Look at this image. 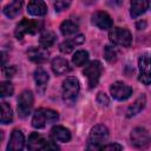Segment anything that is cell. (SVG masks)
Wrapping results in <instances>:
<instances>
[{"label":"cell","instance_id":"obj_1","mask_svg":"<svg viewBox=\"0 0 151 151\" xmlns=\"http://www.w3.org/2000/svg\"><path fill=\"white\" fill-rule=\"evenodd\" d=\"M109 138V130L105 125H96L88 136L87 139V149L88 150H101L104 143Z\"/></svg>","mask_w":151,"mask_h":151},{"label":"cell","instance_id":"obj_2","mask_svg":"<svg viewBox=\"0 0 151 151\" xmlns=\"http://www.w3.org/2000/svg\"><path fill=\"white\" fill-rule=\"evenodd\" d=\"M59 119V114L57 111L51 109H38L32 118V126L35 129H42L47 124L54 123Z\"/></svg>","mask_w":151,"mask_h":151},{"label":"cell","instance_id":"obj_3","mask_svg":"<svg viewBox=\"0 0 151 151\" xmlns=\"http://www.w3.org/2000/svg\"><path fill=\"white\" fill-rule=\"evenodd\" d=\"M79 88V81L73 77H68L63 81V100L65 101V104L73 105L76 103Z\"/></svg>","mask_w":151,"mask_h":151},{"label":"cell","instance_id":"obj_4","mask_svg":"<svg viewBox=\"0 0 151 151\" xmlns=\"http://www.w3.org/2000/svg\"><path fill=\"white\" fill-rule=\"evenodd\" d=\"M109 38L112 44L122 47H130L132 44V34L129 29L122 27H114L110 31Z\"/></svg>","mask_w":151,"mask_h":151},{"label":"cell","instance_id":"obj_5","mask_svg":"<svg viewBox=\"0 0 151 151\" xmlns=\"http://www.w3.org/2000/svg\"><path fill=\"white\" fill-rule=\"evenodd\" d=\"M41 24L34 20H28V19H22L15 27L14 35L18 40H21L24 35L26 34H35L40 31Z\"/></svg>","mask_w":151,"mask_h":151},{"label":"cell","instance_id":"obj_6","mask_svg":"<svg viewBox=\"0 0 151 151\" xmlns=\"http://www.w3.org/2000/svg\"><path fill=\"white\" fill-rule=\"evenodd\" d=\"M101 70H103L101 64L98 60H93L85 66L83 74L87 78V83H88L90 88H93L97 86L99 78H100V74H101Z\"/></svg>","mask_w":151,"mask_h":151},{"label":"cell","instance_id":"obj_7","mask_svg":"<svg viewBox=\"0 0 151 151\" xmlns=\"http://www.w3.org/2000/svg\"><path fill=\"white\" fill-rule=\"evenodd\" d=\"M33 93L29 90L24 91L18 98V112L21 118L27 117L31 113L33 106Z\"/></svg>","mask_w":151,"mask_h":151},{"label":"cell","instance_id":"obj_8","mask_svg":"<svg viewBox=\"0 0 151 151\" xmlns=\"http://www.w3.org/2000/svg\"><path fill=\"white\" fill-rule=\"evenodd\" d=\"M130 138H131V144L134 147H139V149L147 146L151 142V136L147 132V130H145L144 127L133 129L130 134Z\"/></svg>","mask_w":151,"mask_h":151},{"label":"cell","instance_id":"obj_9","mask_svg":"<svg viewBox=\"0 0 151 151\" xmlns=\"http://www.w3.org/2000/svg\"><path fill=\"white\" fill-rule=\"evenodd\" d=\"M139 80L144 85L151 84V58L149 55H140L138 59Z\"/></svg>","mask_w":151,"mask_h":151},{"label":"cell","instance_id":"obj_10","mask_svg":"<svg viewBox=\"0 0 151 151\" xmlns=\"http://www.w3.org/2000/svg\"><path fill=\"white\" fill-rule=\"evenodd\" d=\"M111 96L117 100H126L132 94V88L123 81H116L110 86Z\"/></svg>","mask_w":151,"mask_h":151},{"label":"cell","instance_id":"obj_11","mask_svg":"<svg viewBox=\"0 0 151 151\" xmlns=\"http://www.w3.org/2000/svg\"><path fill=\"white\" fill-rule=\"evenodd\" d=\"M91 22H92V25H94L96 27H98L100 29H110V28H112V24H113L111 17L106 12H101V11L92 14Z\"/></svg>","mask_w":151,"mask_h":151},{"label":"cell","instance_id":"obj_12","mask_svg":"<svg viewBox=\"0 0 151 151\" xmlns=\"http://www.w3.org/2000/svg\"><path fill=\"white\" fill-rule=\"evenodd\" d=\"M50 140L45 139L41 134H39L38 132H32L28 137V142H27V149L28 150H47V145H48Z\"/></svg>","mask_w":151,"mask_h":151},{"label":"cell","instance_id":"obj_13","mask_svg":"<svg viewBox=\"0 0 151 151\" xmlns=\"http://www.w3.org/2000/svg\"><path fill=\"white\" fill-rule=\"evenodd\" d=\"M48 74L47 72L41 68V67H38L35 71H34V80H35V86H37V91L39 93H44L46 87H47V83H48Z\"/></svg>","mask_w":151,"mask_h":151},{"label":"cell","instance_id":"obj_14","mask_svg":"<svg viewBox=\"0 0 151 151\" xmlns=\"http://www.w3.org/2000/svg\"><path fill=\"white\" fill-rule=\"evenodd\" d=\"M27 58L35 64H42L48 59V54L42 47H31L27 51Z\"/></svg>","mask_w":151,"mask_h":151},{"label":"cell","instance_id":"obj_15","mask_svg":"<svg viewBox=\"0 0 151 151\" xmlns=\"http://www.w3.org/2000/svg\"><path fill=\"white\" fill-rule=\"evenodd\" d=\"M25 145V138L24 134L20 130H13L12 134H11V139L8 142L7 145V150L9 151H17V150H21Z\"/></svg>","mask_w":151,"mask_h":151},{"label":"cell","instance_id":"obj_16","mask_svg":"<svg viewBox=\"0 0 151 151\" xmlns=\"http://www.w3.org/2000/svg\"><path fill=\"white\" fill-rule=\"evenodd\" d=\"M52 70L57 76H63V74H66L71 71V66L65 58L55 57L52 60Z\"/></svg>","mask_w":151,"mask_h":151},{"label":"cell","instance_id":"obj_17","mask_svg":"<svg viewBox=\"0 0 151 151\" xmlns=\"http://www.w3.org/2000/svg\"><path fill=\"white\" fill-rule=\"evenodd\" d=\"M51 137L54 142H61V143H66L71 139V132L68 129L57 125L54 127H52L51 130Z\"/></svg>","mask_w":151,"mask_h":151},{"label":"cell","instance_id":"obj_18","mask_svg":"<svg viewBox=\"0 0 151 151\" xmlns=\"http://www.w3.org/2000/svg\"><path fill=\"white\" fill-rule=\"evenodd\" d=\"M27 12L34 17L45 15L47 12V6L42 0H31L27 5Z\"/></svg>","mask_w":151,"mask_h":151},{"label":"cell","instance_id":"obj_19","mask_svg":"<svg viewBox=\"0 0 151 151\" xmlns=\"http://www.w3.org/2000/svg\"><path fill=\"white\" fill-rule=\"evenodd\" d=\"M84 41H85V37H84L83 34H78V35L73 37L72 39H67V40L63 41V42L60 44L59 48H60V51H61L63 53L67 54V53H71V52L73 51V48H74L77 45H80V44H83Z\"/></svg>","mask_w":151,"mask_h":151},{"label":"cell","instance_id":"obj_20","mask_svg":"<svg viewBox=\"0 0 151 151\" xmlns=\"http://www.w3.org/2000/svg\"><path fill=\"white\" fill-rule=\"evenodd\" d=\"M149 8V0H131L130 15L132 18H137L144 14Z\"/></svg>","mask_w":151,"mask_h":151},{"label":"cell","instance_id":"obj_21","mask_svg":"<svg viewBox=\"0 0 151 151\" xmlns=\"http://www.w3.org/2000/svg\"><path fill=\"white\" fill-rule=\"evenodd\" d=\"M22 6H24V0H12L8 5H6L4 7V14L7 18L13 19L17 15H19Z\"/></svg>","mask_w":151,"mask_h":151},{"label":"cell","instance_id":"obj_22","mask_svg":"<svg viewBox=\"0 0 151 151\" xmlns=\"http://www.w3.org/2000/svg\"><path fill=\"white\" fill-rule=\"evenodd\" d=\"M145 104H146V97H145L144 94H142L140 97H138V98L134 100V103H133L132 105L129 106V109H127V111H126V116L130 118V117H133V116L138 114V113L144 109Z\"/></svg>","mask_w":151,"mask_h":151},{"label":"cell","instance_id":"obj_23","mask_svg":"<svg viewBox=\"0 0 151 151\" xmlns=\"http://www.w3.org/2000/svg\"><path fill=\"white\" fill-rule=\"evenodd\" d=\"M78 28H79V25H78V22H77L76 20H73V19H67V20H65V21L60 25V32H61V34L65 35V37H68V35L74 34V33L78 31Z\"/></svg>","mask_w":151,"mask_h":151},{"label":"cell","instance_id":"obj_24","mask_svg":"<svg viewBox=\"0 0 151 151\" xmlns=\"http://www.w3.org/2000/svg\"><path fill=\"white\" fill-rule=\"evenodd\" d=\"M55 39H57V37H55V34H54L53 32H51V31H46V32H44V33L40 35V39H39L40 47L47 50L48 47H51V46L54 44Z\"/></svg>","mask_w":151,"mask_h":151},{"label":"cell","instance_id":"obj_25","mask_svg":"<svg viewBox=\"0 0 151 151\" xmlns=\"http://www.w3.org/2000/svg\"><path fill=\"white\" fill-rule=\"evenodd\" d=\"M13 120V112L11 106L6 103H1V124H9Z\"/></svg>","mask_w":151,"mask_h":151},{"label":"cell","instance_id":"obj_26","mask_svg":"<svg viewBox=\"0 0 151 151\" xmlns=\"http://www.w3.org/2000/svg\"><path fill=\"white\" fill-rule=\"evenodd\" d=\"M88 59V53L87 51H84V50H79L77 51L73 57H72V63L76 65V66H83Z\"/></svg>","mask_w":151,"mask_h":151},{"label":"cell","instance_id":"obj_27","mask_svg":"<svg viewBox=\"0 0 151 151\" xmlns=\"http://www.w3.org/2000/svg\"><path fill=\"white\" fill-rule=\"evenodd\" d=\"M117 50L113 47V46H110V45H106L105 48H104V57L106 59V61L109 63H114L117 60Z\"/></svg>","mask_w":151,"mask_h":151},{"label":"cell","instance_id":"obj_28","mask_svg":"<svg viewBox=\"0 0 151 151\" xmlns=\"http://www.w3.org/2000/svg\"><path fill=\"white\" fill-rule=\"evenodd\" d=\"M13 92H14V88H13V85L9 81H2L0 84V96H1V98L9 97V96L13 94Z\"/></svg>","mask_w":151,"mask_h":151},{"label":"cell","instance_id":"obj_29","mask_svg":"<svg viewBox=\"0 0 151 151\" xmlns=\"http://www.w3.org/2000/svg\"><path fill=\"white\" fill-rule=\"evenodd\" d=\"M70 5H71V0H57L54 2V8L57 12H61L68 8Z\"/></svg>","mask_w":151,"mask_h":151},{"label":"cell","instance_id":"obj_30","mask_svg":"<svg viewBox=\"0 0 151 151\" xmlns=\"http://www.w3.org/2000/svg\"><path fill=\"white\" fill-rule=\"evenodd\" d=\"M97 103H98L101 107H106V106H109V104H110V99H109V97H107L104 92H99V93L97 94Z\"/></svg>","mask_w":151,"mask_h":151},{"label":"cell","instance_id":"obj_31","mask_svg":"<svg viewBox=\"0 0 151 151\" xmlns=\"http://www.w3.org/2000/svg\"><path fill=\"white\" fill-rule=\"evenodd\" d=\"M15 67L14 66H9V67H4V74H5V77H7V78H11V77H13V74L15 73Z\"/></svg>","mask_w":151,"mask_h":151},{"label":"cell","instance_id":"obj_32","mask_svg":"<svg viewBox=\"0 0 151 151\" xmlns=\"http://www.w3.org/2000/svg\"><path fill=\"white\" fill-rule=\"evenodd\" d=\"M122 149H123V146L119 145V144H117V143H114V144H107V145H104L101 147V150H122Z\"/></svg>","mask_w":151,"mask_h":151},{"label":"cell","instance_id":"obj_33","mask_svg":"<svg viewBox=\"0 0 151 151\" xmlns=\"http://www.w3.org/2000/svg\"><path fill=\"white\" fill-rule=\"evenodd\" d=\"M107 2H109L110 6H112V7H117V6L120 5L122 0H107Z\"/></svg>","mask_w":151,"mask_h":151},{"label":"cell","instance_id":"obj_34","mask_svg":"<svg viewBox=\"0 0 151 151\" xmlns=\"http://www.w3.org/2000/svg\"><path fill=\"white\" fill-rule=\"evenodd\" d=\"M145 26H146V22L145 21H138L137 22V28L138 29H144Z\"/></svg>","mask_w":151,"mask_h":151},{"label":"cell","instance_id":"obj_35","mask_svg":"<svg viewBox=\"0 0 151 151\" xmlns=\"http://www.w3.org/2000/svg\"><path fill=\"white\" fill-rule=\"evenodd\" d=\"M1 54H2V66L5 67V64H6V53H5V52H2Z\"/></svg>","mask_w":151,"mask_h":151},{"label":"cell","instance_id":"obj_36","mask_svg":"<svg viewBox=\"0 0 151 151\" xmlns=\"http://www.w3.org/2000/svg\"><path fill=\"white\" fill-rule=\"evenodd\" d=\"M84 2H86V4H91V2H93L94 0H83Z\"/></svg>","mask_w":151,"mask_h":151}]
</instances>
